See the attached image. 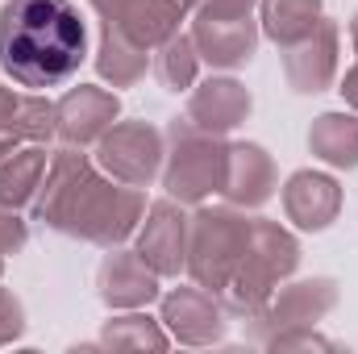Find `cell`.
<instances>
[{
  "label": "cell",
  "instance_id": "1",
  "mask_svg": "<svg viewBox=\"0 0 358 354\" xmlns=\"http://www.w3.org/2000/svg\"><path fill=\"white\" fill-rule=\"evenodd\" d=\"M88 59V25L71 0L0 4V71L29 92L67 88Z\"/></svg>",
  "mask_w": 358,
  "mask_h": 354
},
{
  "label": "cell",
  "instance_id": "2",
  "mask_svg": "<svg viewBox=\"0 0 358 354\" xmlns=\"http://www.w3.org/2000/svg\"><path fill=\"white\" fill-rule=\"evenodd\" d=\"M300 267V242L296 234H287L279 221L271 217H250V242L238 271L229 275V283L221 288V304L229 317L250 321L267 309L275 288L283 279H292Z\"/></svg>",
  "mask_w": 358,
  "mask_h": 354
},
{
  "label": "cell",
  "instance_id": "3",
  "mask_svg": "<svg viewBox=\"0 0 358 354\" xmlns=\"http://www.w3.org/2000/svg\"><path fill=\"white\" fill-rule=\"evenodd\" d=\"M250 242V217L234 204H196L187 217V279L217 292L229 283Z\"/></svg>",
  "mask_w": 358,
  "mask_h": 354
},
{
  "label": "cell",
  "instance_id": "4",
  "mask_svg": "<svg viewBox=\"0 0 358 354\" xmlns=\"http://www.w3.org/2000/svg\"><path fill=\"white\" fill-rule=\"evenodd\" d=\"M225 155H229V142L221 134H204L187 117L183 121L176 117L167 125V155H163V187H167V196L179 200L183 208L204 204L213 192H221Z\"/></svg>",
  "mask_w": 358,
  "mask_h": 354
},
{
  "label": "cell",
  "instance_id": "5",
  "mask_svg": "<svg viewBox=\"0 0 358 354\" xmlns=\"http://www.w3.org/2000/svg\"><path fill=\"white\" fill-rule=\"evenodd\" d=\"M146 192L142 187H129V183H117L108 176H96L88 179L71 221H67V238H80V242H92L100 250H113V246H125L142 217H146Z\"/></svg>",
  "mask_w": 358,
  "mask_h": 354
},
{
  "label": "cell",
  "instance_id": "6",
  "mask_svg": "<svg viewBox=\"0 0 358 354\" xmlns=\"http://www.w3.org/2000/svg\"><path fill=\"white\" fill-rule=\"evenodd\" d=\"M163 155H167V134L155 129L150 121H117L96 142V167L129 187H150L163 176Z\"/></svg>",
  "mask_w": 358,
  "mask_h": 354
},
{
  "label": "cell",
  "instance_id": "7",
  "mask_svg": "<svg viewBox=\"0 0 358 354\" xmlns=\"http://www.w3.org/2000/svg\"><path fill=\"white\" fill-rule=\"evenodd\" d=\"M338 304V283L329 275H313V279H283L267 300V309L259 317H250L255 325V342L267 346L275 334L283 330H300V325H321Z\"/></svg>",
  "mask_w": 358,
  "mask_h": 354
},
{
  "label": "cell",
  "instance_id": "8",
  "mask_svg": "<svg viewBox=\"0 0 358 354\" xmlns=\"http://www.w3.org/2000/svg\"><path fill=\"white\" fill-rule=\"evenodd\" d=\"M192 42H196V55L200 63H208L213 71H234V67H246L259 50V21L250 13H204L196 8L192 13Z\"/></svg>",
  "mask_w": 358,
  "mask_h": 354
},
{
  "label": "cell",
  "instance_id": "9",
  "mask_svg": "<svg viewBox=\"0 0 358 354\" xmlns=\"http://www.w3.org/2000/svg\"><path fill=\"white\" fill-rule=\"evenodd\" d=\"M159 321H163V330L176 338L179 346H213L229 330V313H225L221 296L208 292V288H200V283L171 288L163 296Z\"/></svg>",
  "mask_w": 358,
  "mask_h": 354
},
{
  "label": "cell",
  "instance_id": "10",
  "mask_svg": "<svg viewBox=\"0 0 358 354\" xmlns=\"http://www.w3.org/2000/svg\"><path fill=\"white\" fill-rule=\"evenodd\" d=\"M338 55H342V29H338V21L321 17L313 25V34L283 46V80H287V88L300 92V96H317V92L334 88L338 84Z\"/></svg>",
  "mask_w": 358,
  "mask_h": 354
},
{
  "label": "cell",
  "instance_id": "11",
  "mask_svg": "<svg viewBox=\"0 0 358 354\" xmlns=\"http://www.w3.org/2000/svg\"><path fill=\"white\" fill-rule=\"evenodd\" d=\"M159 271L146 263L138 250H125V246H113L100 267H96V296L104 300V309L113 313H129V309H146L163 296L159 288Z\"/></svg>",
  "mask_w": 358,
  "mask_h": 354
},
{
  "label": "cell",
  "instance_id": "12",
  "mask_svg": "<svg viewBox=\"0 0 358 354\" xmlns=\"http://www.w3.org/2000/svg\"><path fill=\"white\" fill-rule=\"evenodd\" d=\"M59 104V142L63 146H80L88 150L96 146L121 117V100L117 92L96 88V84H80V88H67Z\"/></svg>",
  "mask_w": 358,
  "mask_h": 354
},
{
  "label": "cell",
  "instance_id": "13",
  "mask_svg": "<svg viewBox=\"0 0 358 354\" xmlns=\"http://www.w3.org/2000/svg\"><path fill=\"white\" fill-rule=\"evenodd\" d=\"M146 263L155 267L163 279H171L187 263V213L179 200H159L146 208L142 225H138V246H134Z\"/></svg>",
  "mask_w": 358,
  "mask_h": 354
},
{
  "label": "cell",
  "instance_id": "14",
  "mask_svg": "<svg viewBox=\"0 0 358 354\" xmlns=\"http://www.w3.org/2000/svg\"><path fill=\"white\" fill-rule=\"evenodd\" d=\"M255 108V96L246 84H238L234 76H208V80H196L187 92V121L204 134H234Z\"/></svg>",
  "mask_w": 358,
  "mask_h": 354
},
{
  "label": "cell",
  "instance_id": "15",
  "mask_svg": "<svg viewBox=\"0 0 358 354\" xmlns=\"http://www.w3.org/2000/svg\"><path fill=\"white\" fill-rule=\"evenodd\" d=\"M279 196H283V217L304 234L329 229L342 213V183L325 171H292Z\"/></svg>",
  "mask_w": 358,
  "mask_h": 354
},
{
  "label": "cell",
  "instance_id": "16",
  "mask_svg": "<svg viewBox=\"0 0 358 354\" xmlns=\"http://www.w3.org/2000/svg\"><path fill=\"white\" fill-rule=\"evenodd\" d=\"M275 192H279L275 159H271L259 142H229L225 179H221L225 204H234V208H263Z\"/></svg>",
  "mask_w": 358,
  "mask_h": 354
},
{
  "label": "cell",
  "instance_id": "17",
  "mask_svg": "<svg viewBox=\"0 0 358 354\" xmlns=\"http://www.w3.org/2000/svg\"><path fill=\"white\" fill-rule=\"evenodd\" d=\"M196 4L200 0H125L108 25H117L121 34H129L138 46L155 50L171 34H179V25L196 13Z\"/></svg>",
  "mask_w": 358,
  "mask_h": 354
},
{
  "label": "cell",
  "instance_id": "18",
  "mask_svg": "<svg viewBox=\"0 0 358 354\" xmlns=\"http://www.w3.org/2000/svg\"><path fill=\"white\" fill-rule=\"evenodd\" d=\"M146 71H150V50L104 21L100 25V46H96V76L113 88H134Z\"/></svg>",
  "mask_w": 358,
  "mask_h": 354
},
{
  "label": "cell",
  "instance_id": "19",
  "mask_svg": "<svg viewBox=\"0 0 358 354\" xmlns=\"http://www.w3.org/2000/svg\"><path fill=\"white\" fill-rule=\"evenodd\" d=\"M308 150L334 171L358 167V113H321L308 125Z\"/></svg>",
  "mask_w": 358,
  "mask_h": 354
},
{
  "label": "cell",
  "instance_id": "20",
  "mask_svg": "<svg viewBox=\"0 0 358 354\" xmlns=\"http://www.w3.org/2000/svg\"><path fill=\"white\" fill-rule=\"evenodd\" d=\"M50 167V150L42 142H21L4 163H0V200L13 204V208H25L34 204L42 179Z\"/></svg>",
  "mask_w": 358,
  "mask_h": 354
},
{
  "label": "cell",
  "instance_id": "21",
  "mask_svg": "<svg viewBox=\"0 0 358 354\" xmlns=\"http://www.w3.org/2000/svg\"><path fill=\"white\" fill-rule=\"evenodd\" d=\"M321 21V0H259V29L279 50L313 34Z\"/></svg>",
  "mask_w": 358,
  "mask_h": 354
},
{
  "label": "cell",
  "instance_id": "22",
  "mask_svg": "<svg viewBox=\"0 0 358 354\" xmlns=\"http://www.w3.org/2000/svg\"><path fill=\"white\" fill-rule=\"evenodd\" d=\"M167 342H171V334L163 330V321L146 317L142 309L108 317L96 338V346H104V351H167Z\"/></svg>",
  "mask_w": 358,
  "mask_h": 354
},
{
  "label": "cell",
  "instance_id": "23",
  "mask_svg": "<svg viewBox=\"0 0 358 354\" xmlns=\"http://www.w3.org/2000/svg\"><path fill=\"white\" fill-rule=\"evenodd\" d=\"M150 71H155V80L167 92H192V84L200 80V55H196L192 34L179 29V34H171L163 46H155Z\"/></svg>",
  "mask_w": 358,
  "mask_h": 354
},
{
  "label": "cell",
  "instance_id": "24",
  "mask_svg": "<svg viewBox=\"0 0 358 354\" xmlns=\"http://www.w3.org/2000/svg\"><path fill=\"white\" fill-rule=\"evenodd\" d=\"M13 125L21 129L25 142H42V146H50V142L59 138V104L46 100L42 92H21V96H17Z\"/></svg>",
  "mask_w": 358,
  "mask_h": 354
},
{
  "label": "cell",
  "instance_id": "25",
  "mask_svg": "<svg viewBox=\"0 0 358 354\" xmlns=\"http://www.w3.org/2000/svg\"><path fill=\"white\" fill-rule=\"evenodd\" d=\"M267 351H275V354H283V351H334V342L321 338L317 325H300V330H283V334H275V338L267 342Z\"/></svg>",
  "mask_w": 358,
  "mask_h": 354
},
{
  "label": "cell",
  "instance_id": "26",
  "mask_svg": "<svg viewBox=\"0 0 358 354\" xmlns=\"http://www.w3.org/2000/svg\"><path fill=\"white\" fill-rule=\"evenodd\" d=\"M25 242H29V225L21 221V213H17L13 204L0 200V255H4V259H8V255H21Z\"/></svg>",
  "mask_w": 358,
  "mask_h": 354
},
{
  "label": "cell",
  "instance_id": "27",
  "mask_svg": "<svg viewBox=\"0 0 358 354\" xmlns=\"http://www.w3.org/2000/svg\"><path fill=\"white\" fill-rule=\"evenodd\" d=\"M21 334H25V304H21V296L0 288V346L17 342Z\"/></svg>",
  "mask_w": 358,
  "mask_h": 354
},
{
  "label": "cell",
  "instance_id": "28",
  "mask_svg": "<svg viewBox=\"0 0 358 354\" xmlns=\"http://www.w3.org/2000/svg\"><path fill=\"white\" fill-rule=\"evenodd\" d=\"M255 4L259 0H200L196 8H204V13H255Z\"/></svg>",
  "mask_w": 358,
  "mask_h": 354
},
{
  "label": "cell",
  "instance_id": "29",
  "mask_svg": "<svg viewBox=\"0 0 358 354\" xmlns=\"http://www.w3.org/2000/svg\"><path fill=\"white\" fill-rule=\"evenodd\" d=\"M21 142H25V138H21V129H17L13 121H0V163H4Z\"/></svg>",
  "mask_w": 358,
  "mask_h": 354
},
{
  "label": "cell",
  "instance_id": "30",
  "mask_svg": "<svg viewBox=\"0 0 358 354\" xmlns=\"http://www.w3.org/2000/svg\"><path fill=\"white\" fill-rule=\"evenodd\" d=\"M338 92H342V100L350 104V113H358V63L342 76V80H338Z\"/></svg>",
  "mask_w": 358,
  "mask_h": 354
},
{
  "label": "cell",
  "instance_id": "31",
  "mask_svg": "<svg viewBox=\"0 0 358 354\" xmlns=\"http://www.w3.org/2000/svg\"><path fill=\"white\" fill-rule=\"evenodd\" d=\"M88 4H92V13L100 17V25H104V21H113V17H117V8H121L125 0H88Z\"/></svg>",
  "mask_w": 358,
  "mask_h": 354
},
{
  "label": "cell",
  "instance_id": "32",
  "mask_svg": "<svg viewBox=\"0 0 358 354\" xmlns=\"http://www.w3.org/2000/svg\"><path fill=\"white\" fill-rule=\"evenodd\" d=\"M17 96H21V92H13V88L0 84V121H13V113H17Z\"/></svg>",
  "mask_w": 358,
  "mask_h": 354
},
{
  "label": "cell",
  "instance_id": "33",
  "mask_svg": "<svg viewBox=\"0 0 358 354\" xmlns=\"http://www.w3.org/2000/svg\"><path fill=\"white\" fill-rule=\"evenodd\" d=\"M350 42H355V55H358V13H355V21H350Z\"/></svg>",
  "mask_w": 358,
  "mask_h": 354
},
{
  "label": "cell",
  "instance_id": "34",
  "mask_svg": "<svg viewBox=\"0 0 358 354\" xmlns=\"http://www.w3.org/2000/svg\"><path fill=\"white\" fill-rule=\"evenodd\" d=\"M0 275H4V255H0Z\"/></svg>",
  "mask_w": 358,
  "mask_h": 354
}]
</instances>
